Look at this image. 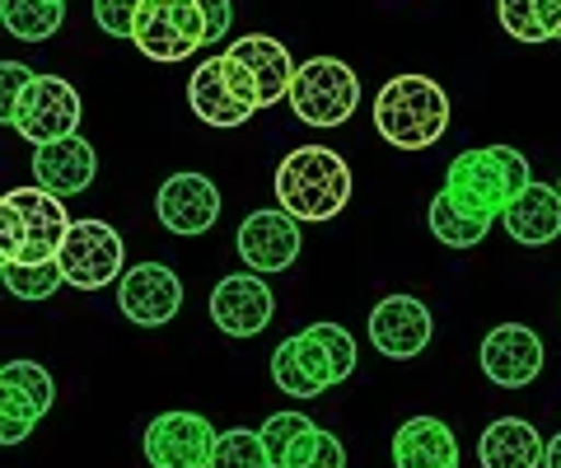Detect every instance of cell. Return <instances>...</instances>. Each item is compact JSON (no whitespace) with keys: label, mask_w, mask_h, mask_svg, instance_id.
I'll use <instances>...</instances> for the list:
<instances>
[{"label":"cell","mask_w":561,"mask_h":468,"mask_svg":"<svg viewBox=\"0 0 561 468\" xmlns=\"http://www.w3.org/2000/svg\"><path fill=\"white\" fill-rule=\"evenodd\" d=\"M534 183L529 160L515 146H482V150H463L454 155L445 169V193L472 216L501 220L524 187Z\"/></svg>","instance_id":"obj_1"},{"label":"cell","mask_w":561,"mask_h":468,"mask_svg":"<svg viewBox=\"0 0 561 468\" xmlns=\"http://www.w3.org/2000/svg\"><path fill=\"white\" fill-rule=\"evenodd\" d=\"M66 206L47 187H10L0 197V263H57L70 235Z\"/></svg>","instance_id":"obj_2"},{"label":"cell","mask_w":561,"mask_h":468,"mask_svg":"<svg viewBox=\"0 0 561 468\" xmlns=\"http://www.w3.org/2000/svg\"><path fill=\"white\" fill-rule=\"evenodd\" d=\"M276 202L295 220H332L351 202V164L328 146L290 150L276 169Z\"/></svg>","instance_id":"obj_3"},{"label":"cell","mask_w":561,"mask_h":468,"mask_svg":"<svg viewBox=\"0 0 561 468\" xmlns=\"http://www.w3.org/2000/svg\"><path fill=\"white\" fill-rule=\"evenodd\" d=\"M375 127L398 150H426L449 132V94L431 76H393L375 99Z\"/></svg>","instance_id":"obj_4"},{"label":"cell","mask_w":561,"mask_h":468,"mask_svg":"<svg viewBox=\"0 0 561 468\" xmlns=\"http://www.w3.org/2000/svg\"><path fill=\"white\" fill-rule=\"evenodd\" d=\"M187 103L206 127H243L262 109L257 80L249 76V66L230 52L206 57L187 80Z\"/></svg>","instance_id":"obj_5"},{"label":"cell","mask_w":561,"mask_h":468,"mask_svg":"<svg viewBox=\"0 0 561 468\" xmlns=\"http://www.w3.org/2000/svg\"><path fill=\"white\" fill-rule=\"evenodd\" d=\"M286 103L305 127H342L360 109V80L337 57H313V61H300Z\"/></svg>","instance_id":"obj_6"},{"label":"cell","mask_w":561,"mask_h":468,"mask_svg":"<svg viewBox=\"0 0 561 468\" xmlns=\"http://www.w3.org/2000/svg\"><path fill=\"white\" fill-rule=\"evenodd\" d=\"M131 43L150 61H187L197 47H206L202 0H146L136 14Z\"/></svg>","instance_id":"obj_7"},{"label":"cell","mask_w":561,"mask_h":468,"mask_svg":"<svg viewBox=\"0 0 561 468\" xmlns=\"http://www.w3.org/2000/svg\"><path fill=\"white\" fill-rule=\"evenodd\" d=\"M66 272V286L76 290H103L122 282V235L108 220H76L57 253Z\"/></svg>","instance_id":"obj_8"},{"label":"cell","mask_w":561,"mask_h":468,"mask_svg":"<svg viewBox=\"0 0 561 468\" xmlns=\"http://www.w3.org/2000/svg\"><path fill=\"white\" fill-rule=\"evenodd\" d=\"M10 127L20 132L24 141H33V146L76 136V127H80V94H76V84H66L61 76H38L28 84L24 103L14 109Z\"/></svg>","instance_id":"obj_9"},{"label":"cell","mask_w":561,"mask_h":468,"mask_svg":"<svg viewBox=\"0 0 561 468\" xmlns=\"http://www.w3.org/2000/svg\"><path fill=\"white\" fill-rule=\"evenodd\" d=\"M220 431L202 412H160L146 426V459L154 468H210Z\"/></svg>","instance_id":"obj_10"},{"label":"cell","mask_w":561,"mask_h":468,"mask_svg":"<svg viewBox=\"0 0 561 468\" xmlns=\"http://www.w3.org/2000/svg\"><path fill=\"white\" fill-rule=\"evenodd\" d=\"M286 342H290L295 366H300L313 398L356 375V342H351V333L342 323H309L305 333H295Z\"/></svg>","instance_id":"obj_11"},{"label":"cell","mask_w":561,"mask_h":468,"mask_svg":"<svg viewBox=\"0 0 561 468\" xmlns=\"http://www.w3.org/2000/svg\"><path fill=\"white\" fill-rule=\"evenodd\" d=\"M276 315V296L257 272H234L210 290V323L225 338H257Z\"/></svg>","instance_id":"obj_12"},{"label":"cell","mask_w":561,"mask_h":468,"mask_svg":"<svg viewBox=\"0 0 561 468\" xmlns=\"http://www.w3.org/2000/svg\"><path fill=\"white\" fill-rule=\"evenodd\" d=\"M117 309L140 328H160L183 309V282L164 263H136L117 282Z\"/></svg>","instance_id":"obj_13"},{"label":"cell","mask_w":561,"mask_h":468,"mask_svg":"<svg viewBox=\"0 0 561 468\" xmlns=\"http://www.w3.org/2000/svg\"><path fill=\"white\" fill-rule=\"evenodd\" d=\"M482 375L501 389H524L542 375V338L524 323H501L482 338Z\"/></svg>","instance_id":"obj_14"},{"label":"cell","mask_w":561,"mask_h":468,"mask_svg":"<svg viewBox=\"0 0 561 468\" xmlns=\"http://www.w3.org/2000/svg\"><path fill=\"white\" fill-rule=\"evenodd\" d=\"M431 333H435V319L416 296H383L370 309V342L389 361L421 356L431 346Z\"/></svg>","instance_id":"obj_15"},{"label":"cell","mask_w":561,"mask_h":468,"mask_svg":"<svg viewBox=\"0 0 561 468\" xmlns=\"http://www.w3.org/2000/svg\"><path fill=\"white\" fill-rule=\"evenodd\" d=\"M239 258L249 272H286L300 258V220L290 212H253L239 225Z\"/></svg>","instance_id":"obj_16"},{"label":"cell","mask_w":561,"mask_h":468,"mask_svg":"<svg viewBox=\"0 0 561 468\" xmlns=\"http://www.w3.org/2000/svg\"><path fill=\"white\" fill-rule=\"evenodd\" d=\"M154 212L169 235H206L220 220V193L206 173H173L154 197Z\"/></svg>","instance_id":"obj_17"},{"label":"cell","mask_w":561,"mask_h":468,"mask_svg":"<svg viewBox=\"0 0 561 468\" xmlns=\"http://www.w3.org/2000/svg\"><path fill=\"white\" fill-rule=\"evenodd\" d=\"M99 173V155L84 136H66V141H47V146H33V179L38 187L57 197H76L94 183Z\"/></svg>","instance_id":"obj_18"},{"label":"cell","mask_w":561,"mask_h":468,"mask_svg":"<svg viewBox=\"0 0 561 468\" xmlns=\"http://www.w3.org/2000/svg\"><path fill=\"white\" fill-rule=\"evenodd\" d=\"M225 52L249 66V76L257 80L262 109L290 99V84H295V71H300V66L290 61V47H280V38H272V33H243V38L234 47H225Z\"/></svg>","instance_id":"obj_19"},{"label":"cell","mask_w":561,"mask_h":468,"mask_svg":"<svg viewBox=\"0 0 561 468\" xmlns=\"http://www.w3.org/2000/svg\"><path fill=\"white\" fill-rule=\"evenodd\" d=\"M505 235L524 249H542L561 235V187L548 183H529L524 193L505 206Z\"/></svg>","instance_id":"obj_20"},{"label":"cell","mask_w":561,"mask_h":468,"mask_svg":"<svg viewBox=\"0 0 561 468\" xmlns=\"http://www.w3.org/2000/svg\"><path fill=\"white\" fill-rule=\"evenodd\" d=\"M398 468H459V441L440 418H412L393 436Z\"/></svg>","instance_id":"obj_21"},{"label":"cell","mask_w":561,"mask_h":468,"mask_svg":"<svg viewBox=\"0 0 561 468\" xmlns=\"http://www.w3.org/2000/svg\"><path fill=\"white\" fill-rule=\"evenodd\" d=\"M542 455H548V445H542L538 426L524 422V418L491 422L478 441L482 468H542Z\"/></svg>","instance_id":"obj_22"},{"label":"cell","mask_w":561,"mask_h":468,"mask_svg":"<svg viewBox=\"0 0 561 468\" xmlns=\"http://www.w3.org/2000/svg\"><path fill=\"white\" fill-rule=\"evenodd\" d=\"M501 28L519 43L561 38V0H496Z\"/></svg>","instance_id":"obj_23"},{"label":"cell","mask_w":561,"mask_h":468,"mask_svg":"<svg viewBox=\"0 0 561 468\" xmlns=\"http://www.w3.org/2000/svg\"><path fill=\"white\" fill-rule=\"evenodd\" d=\"M66 5L61 0H0V24L20 43H47L61 28Z\"/></svg>","instance_id":"obj_24"},{"label":"cell","mask_w":561,"mask_h":468,"mask_svg":"<svg viewBox=\"0 0 561 468\" xmlns=\"http://www.w3.org/2000/svg\"><path fill=\"white\" fill-rule=\"evenodd\" d=\"M486 230H491V220L463 212V206L454 202L449 193L431 197V235L440 239L445 249H472V244H482Z\"/></svg>","instance_id":"obj_25"},{"label":"cell","mask_w":561,"mask_h":468,"mask_svg":"<svg viewBox=\"0 0 561 468\" xmlns=\"http://www.w3.org/2000/svg\"><path fill=\"white\" fill-rule=\"evenodd\" d=\"M210 468H276L267 445H262V431H220L216 455H210Z\"/></svg>","instance_id":"obj_26"},{"label":"cell","mask_w":561,"mask_h":468,"mask_svg":"<svg viewBox=\"0 0 561 468\" xmlns=\"http://www.w3.org/2000/svg\"><path fill=\"white\" fill-rule=\"evenodd\" d=\"M0 276H5L10 296L20 300H47L66 282L61 263H0Z\"/></svg>","instance_id":"obj_27"},{"label":"cell","mask_w":561,"mask_h":468,"mask_svg":"<svg viewBox=\"0 0 561 468\" xmlns=\"http://www.w3.org/2000/svg\"><path fill=\"white\" fill-rule=\"evenodd\" d=\"M280 468H346V449H342V441L332 436V431L309 426L305 436L290 445V455H286Z\"/></svg>","instance_id":"obj_28"},{"label":"cell","mask_w":561,"mask_h":468,"mask_svg":"<svg viewBox=\"0 0 561 468\" xmlns=\"http://www.w3.org/2000/svg\"><path fill=\"white\" fill-rule=\"evenodd\" d=\"M38 422H43V408L28 393H20L14 385H0V441L20 445Z\"/></svg>","instance_id":"obj_29"},{"label":"cell","mask_w":561,"mask_h":468,"mask_svg":"<svg viewBox=\"0 0 561 468\" xmlns=\"http://www.w3.org/2000/svg\"><path fill=\"white\" fill-rule=\"evenodd\" d=\"M309 426H313V422L305 418V412H276V418L262 422V445H267V455H272V464H276V468L286 464L290 445L300 441Z\"/></svg>","instance_id":"obj_30"},{"label":"cell","mask_w":561,"mask_h":468,"mask_svg":"<svg viewBox=\"0 0 561 468\" xmlns=\"http://www.w3.org/2000/svg\"><path fill=\"white\" fill-rule=\"evenodd\" d=\"M140 5H146V0H94V24L108 33V38H131Z\"/></svg>","instance_id":"obj_31"},{"label":"cell","mask_w":561,"mask_h":468,"mask_svg":"<svg viewBox=\"0 0 561 468\" xmlns=\"http://www.w3.org/2000/svg\"><path fill=\"white\" fill-rule=\"evenodd\" d=\"M38 80L28 71V66H20V61H0V123L10 127V117H14V109L24 103V94H28V84Z\"/></svg>","instance_id":"obj_32"},{"label":"cell","mask_w":561,"mask_h":468,"mask_svg":"<svg viewBox=\"0 0 561 468\" xmlns=\"http://www.w3.org/2000/svg\"><path fill=\"white\" fill-rule=\"evenodd\" d=\"M272 379H276V389H280V393H290V398H313V389L305 385L300 366H295L290 342H280V346H276V356H272Z\"/></svg>","instance_id":"obj_33"},{"label":"cell","mask_w":561,"mask_h":468,"mask_svg":"<svg viewBox=\"0 0 561 468\" xmlns=\"http://www.w3.org/2000/svg\"><path fill=\"white\" fill-rule=\"evenodd\" d=\"M202 20H206V47L220 43L225 33H230V20H234L230 0H202Z\"/></svg>","instance_id":"obj_34"},{"label":"cell","mask_w":561,"mask_h":468,"mask_svg":"<svg viewBox=\"0 0 561 468\" xmlns=\"http://www.w3.org/2000/svg\"><path fill=\"white\" fill-rule=\"evenodd\" d=\"M542 468H561V431L548 441V455H542Z\"/></svg>","instance_id":"obj_35"},{"label":"cell","mask_w":561,"mask_h":468,"mask_svg":"<svg viewBox=\"0 0 561 468\" xmlns=\"http://www.w3.org/2000/svg\"><path fill=\"white\" fill-rule=\"evenodd\" d=\"M61 5H66V0H61Z\"/></svg>","instance_id":"obj_36"},{"label":"cell","mask_w":561,"mask_h":468,"mask_svg":"<svg viewBox=\"0 0 561 468\" xmlns=\"http://www.w3.org/2000/svg\"><path fill=\"white\" fill-rule=\"evenodd\" d=\"M557 187H561V183H557Z\"/></svg>","instance_id":"obj_37"}]
</instances>
